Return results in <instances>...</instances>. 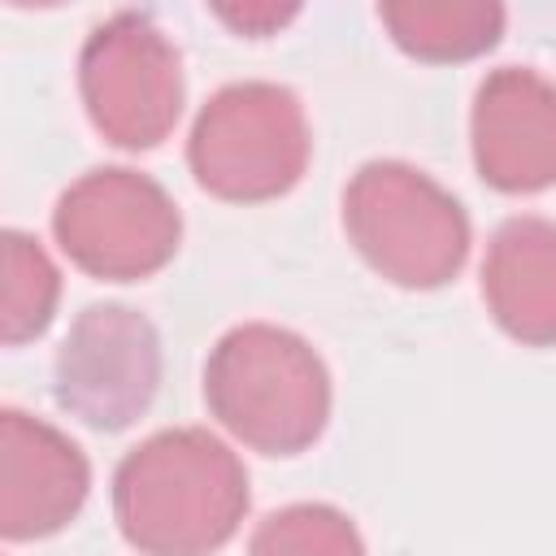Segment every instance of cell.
Masks as SVG:
<instances>
[{
	"instance_id": "3",
	"label": "cell",
	"mask_w": 556,
	"mask_h": 556,
	"mask_svg": "<svg viewBox=\"0 0 556 556\" xmlns=\"http://www.w3.org/2000/svg\"><path fill=\"white\" fill-rule=\"evenodd\" d=\"M343 230L374 274L408 291L443 287L469 256L460 200L408 161H365L352 174L343 187Z\"/></svg>"
},
{
	"instance_id": "4",
	"label": "cell",
	"mask_w": 556,
	"mask_h": 556,
	"mask_svg": "<svg viewBox=\"0 0 556 556\" xmlns=\"http://www.w3.org/2000/svg\"><path fill=\"white\" fill-rule=\"evenodd\" d=\"M313 139L304 104L282 83H230L204 100L191 122L187 165L195 182L235 204L287 195L308 165Z\"/></svg>"
},
{
	"instance_id": "6",
	"label": "cell",
	"mask_w": 556,
	"mask_h": 556,
	"mask_svg": "<svg viewBox=\"0 0 556 556\" xmlns=\"http://www.w3.org/2000/svg\"><path fill=\"white\" fill-rule=\"evenodd\" d=\"M78 91L91 126L130 152L156 148L182 113V56L135 9L104 17L78 52Z\"/></svg>"
},
{
	"instance_id": "9",
	"label": "cell",
	"mask_w": 556,
	"mask_h": 556,
	"mask_svg": "<svg viewBox=\"0 0 556 556\" xmlns=\"http://www.w3.org/2000/svg\"><path fill=\"white\" fill-rule=\"evenodd\" d=\"M91 491L83 447L22 408L0 413V534L48 539L70 526Z\"/></svg>"
},
{
	"instance_id": "7",
	"label": "cell",
	"mask_w": 556,
	"mask_h": 556,
	"mask_svg": "<svg viewBox=\"0 0 556 556\" xmlns=\"http://www.w3.org/2000/svg\"><path fill=\"white\" fill-rule=\"evenodd\" d=\"M56 404L96 430H126L156 395V326L126 304H87L65 330L52 365Z\"/></svg>"
},
{
	"instance_id": "2",
	"label": "cell",
	"mask_w": 556,
	"mask_h": 556,
	"mask_svg": "<svg viewBox=\"0 0 556 556\" xmlns=\"http://www.w3.org/2000/svg\"><path fill=\"white\" fill-rule=\"evenodd\" d=\"M204 400L239 443L265 456H295L330 421V369L304 334L243 321L213 343Z\"/></svg>"
},
{
	"instance_id": "11",
	"label": "cell",
	"mask_w": 556,
	"mask_h": 556,
	"mask_svg": "<svg viewBox=\"0 0 556 556\" xmlns=\"http://www.w3.org/2000/svg\"><path fill=\"white\" fill-rule=\"evenodd\" d=\"M378 17L417 61H469L495 48L504 30L495 0H391L378 4Z\"/></svg>"
},
{
	"instance_id": "5",
	"label": "cell",
	"mask_w": 556,
	"mask_h": 556,
	"mask_svg": "<svg viewBox=\"0 0 556 556\" xmlns=\"http://www.w3.org/2000/svg\"><path fill=\"white\" fill-rule=\"evenodd\" d=\"M52 235L83 274L135 282L174 261L182 217L156 178L130 165H100L61 191Z\"/></svg>"
},
{
	"instance_id": "12",
	"label": "cell",
	"mask_w": 556,
	"mask_h": 556,
	"mask_svg": "<svg viewBox=\"0 0 556 556\" xmlns=\"http://www.w3.org/2000/svg\"><path fill=\"white\" fill-rule=\"evenodd\" d=\"M0 265H4V295H0V339L9 348L48 330L61 295V274L43 243L26 230L0 235Z\"/></svg>"
},
{
	"instance_id": "10",
	"label": "cell",
	"mask_w": 556,
	"mask_h": 556,
	"mask_svg": "<svg viewBox=\"0 0 556 556\" xmlns=\"http://www.w3.org/2000/svg\"><path fill=\"white\" fill-rule=\"evenodd\" d=\"M482 300L526 348L556 343V222L508 217L482 256Z\"/></svg>"
},
{
	"instance_id": "8",
	"label": "cell",
	"mask_w": 556,
	"mask_h": 556,
	"mask_svg": "<svg viewBox=\"0 0 556 556\" xmlns=\"http://www.w3.org/2000/svg\"><path fill=\"white\" fill-rule=\"evenodd\" d=\"M469 143L495 191H543L556 182V83L530 65H500L478 83Z\"/></svg>"
},
{
	"instance_id": "13",
	"label": "cell",
	"mask_w": 556,
	"mask_h": 556,
	"mask_svg": "<svg viewBox=\"0 0 556 556\" xmlns=\"http://www.w3.org/2000/svg\"><path fill=\"white\" fill-rule=\"evenodd\" d=\"M248 556H365V539L334 504H287L252 530Z\"/></svg>"
},
{
	"instance_id": "1",
	"label": "cell",
	"mask_w": 556,
	"mask_h": 556,
	"mask_svg": "<svg viewBox=\"0 0 556 556\" xmlns=\"http://www.w3.org/2000/svg\"><path fill=\"white\" fill-rule=\"evenodd\" d=\"M248 513L243 460L200 426H174L130 447L113 473V517L143 556H208Z\"/></svg>"
},
{
	"instance_id": "14",
	"label": "cell",
	"mask_w": 556,
	"mask_h": 556,
	"mask_svg": "<svg viewBox=\"0 0 556 556\" xmlns=\"http://www.w3.org/2000/svg\"><path fill=\"white\" fill-rule=\"evenodd\" d=\"M295 13H300L295 4H243V9L222 4V9H217V17H222V22H230V26H235V30H243V35H269L274 26L291 22Z\"/></svg>"
}]
</instances>
